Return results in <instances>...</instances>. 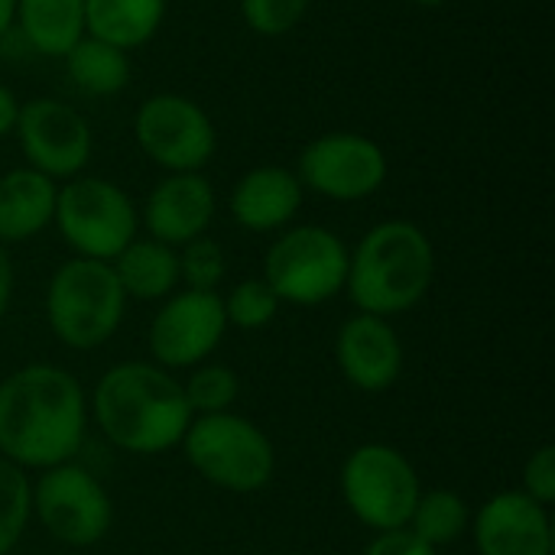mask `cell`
<instances>
[{
	"instance_id": "obj_1",
	"label": "cell",
	"mask_w": 555,
	"mask_h": 555,
	"mask_svg": "<svg viewBox=\"0 0 555 555\" xmlns=\"http://www.w3.org/2000/svg\"><path fill=\"white\" fill-rule=\"evenodd\" d=\"M85 442V393L72 374L29 364L0 384V452L20 468L65 465Z\"/></svg>"
},
{
	"instance_id": "obj_2",
	"label": "cell",
	"mask_w": 555,
	"mask_h": 555,
	"mask_svg": "<svg viewBox=\"0 0 555 555\" xmlns=\"http://www.w3.org/2000/svg\"><path fill=\"white\" fill-rule=\"evenodd\" d=\"M94 420L117 449L159 455L182 442L192 410L163 367L127 361L111 367L94 387Z\"/></svg>"
},
{
	"instance_id": "obj_3",
	"label": "cell",
	"mask_w": 555,
	"mask_h": 555,
	"mask_svg": "<svg viewBox=\"0 0 555 555\" xmlns=\"http://www.w3.org/2000/svg\"><path fill=\"white\" fill-rule=\"evenodd\" d=\"M436 254L413 221H384L371 228L348 257V293L367 315H400L420 306L433 286Z\"/></svg>"
},
{
	"instance_id": "obj_4",
	"label": "cell",
	"mask_w": 555,
	"mask_h": 555,
	"mask_svg": "<svg viewBox=\"0 0 555 555\" xmlns=\"http://www.w3.org/2000/svg\"><path fill=\"white\" fill-rule=\"evenodd\" d=\"M124 289L104 260L75 257L62 263L46 293V312L55 338L68 348L88 351L104 345L124 319Z\"/></svg>"
},
{
	"instance_id": "obj_5",
	"label": "cell",
	"mask_w": 555,
	"mask_h": 555,
	"mask_svg": "<svg viewBox=\"0 0 555 555\" xmlns=\"http://www.w3.org/2000/svg\"><path fill=\"white\" fill-rule=\"evenodd\" d=\"M182 449L205 481L234 494L267 488L276 465L270 439L250 420L231 413H208L189 423Z\"/></svg>"
},
{
	"instance_id": "obj_6",
	"label": "cell",
	"mask_w": 555,
	"mask_h": 555,
	"mask_svg": "<svg viewBox=\"0 0 555 555\" xmlns=\"http://www.w3.org/2000/svg\"><path fill=\"white\" fill-rule=\"evenodd\" d=\"M52 221L78 257L104 263L137 237V208L130 195L98 176L68 179L55 195Z\"/></svg>"
},
{
	"instance_id": "obj_7",
	"label": "cell",
	"mask_w": 555,
	"mask_h": 555,
	"mask_svg": "<svg viewBox=\"0 0 555 555\" xmlns=\"http://www.w3.org/2000/svg\"><path fill=\"white\" fill-rule=\"evenodd\" d=\"M263 280L280 302H328L348 283V247L328 228H293L267 250Z\"/></svg>"
},
{
	"instance_id": "obj_8",
	"label": "cell",
	"mask_w": 555,
	"mask_h": 555,
	"mask_svg": "<svg viewBox=\"0 0 555 555\" xmlns=\"http://www.w3.org/2000/svg\"><path fill=\"white\" fill-rule=\"evenodd\" d=\"M341 491L351 514L380 533L403 530L420 501V478L413 465L390 446H361L341 472Z\"/></svg>"
},
{
	"instance_id": "obj_9",
	"label": "cell",
	"mask_w": 555,
	"mask_h": 555,
	"mask_svg": "<svg viewBox=\"0 0 555 555\" xmlns=\"http://www.w3.org/2000/svg\"><path fill=\"white\" fill-rule=\"evenodd\" d=\"M140 150L166 172H198L215 146L218 133L202 104L185 94H150L133 120Z\"/></svg>"
},
{
	"instance_id": "obj_10",
	"label": "cell",
	"mask_w": 555,
	"mask_h": 555,
	"mask_svg": "<svg viewBox=\"0 0 555 555\" xmlns=\"http://www.w3.org/2000/svg\"><path fill=\"white\" fill-rule=\"evenodd\" d=\"M296 179L335 202H361L387 182V156L364 133H322L299 153Z\"/></svg>"
},
{
	"instance_id": "obj_11",
	"label": "cell",
	"mask_w": 555,
	"mask_h": 555,
	"mask_svg": "<svg viewBox=\"0 0 555 555\" xmlns=\"http://www.w3.org/2000/svg\"><path fill=\"white\" fill-rule=\"evenodd\" d=\"M33 507L39 524L68 546H94L111 530V498L78 465L46 468L33 491Z\"/></svg>"
},
{
	"instance_id": "obj_12",
	"label": "cell",
	"mask_w": 555,
	"mask_h": 555,
	"mask_svg": "<svg viewBox=\"0 0 555 555\" xmlns=\"http://www.w3.org/2000/svg\"><path fill=\"white\" fill-rule=\"evenodd\" d=\"M13 133L26 166L49 179H75L91 159V127L65 101L36 98L20 104Z\"/></svg>"
},
{
	"instance_id": "obj_13",
	"label": "cell",
	"mask_w": 555,
	"mask_h": 555,
	"mask_svg": "<svg viewBox=\"0 0 555 555\" xmlns=\"http://www.w3.org/2000/svg\"><path fill=\"white\" fill-rule=\"evenodd\" d=\"M224 328L228 319L218 293L185 289L172 296L153 319L150 348L163 367H192L215 351Z\"/></svg>"
},
{
	"instance_id": "obj_14",
	"label": "cell",
	"mask_w": 555,
	"mask_h": 555,
	"mask_svg": "<svg viewBox=\"0 0 555 555\" xmlns=\"http://www.w3.org/2000/svg\"><path fill=\"white\" fill-rule=\"evenodd\" d=\"M341 374L367 393H380L397 384L403 371V348L393 325L380 315H354L341 325L335 341Z\"/></svg>"
},
{
	"instance_id": "obj_15",
	"label": "cell",
	"mask_w": 555,
	"mask_h": 555,
	"mask_svg": "<svg viewBox=\"0 0 555 555\" xmlns=\"http://www.w3.org/2000/svg\"><path fill=\"white\" fill-rule=\"evenodd\" d=\"M215 218V189L202 172H169L150 192L143 221L159 244H189L208 231Z\"/></svg>"
},
{
	"instance_id": "obj_16",
	"label": "cell",
	"mask_w": 555,
	"mask_h": 555,
	"mask_svg": "<svg viewBox=\"0 0 555 555\" xmlns=\"http://www.w3.org/2000/svg\"><path fill=\"white\" fill-rule=\"evenodd\" d=\"M475 543L481 555H553L546 507L524 491H504L481 507Z\"/></svg>"
},
{
	"instance_id": "obj_17",
	"label": "cell",
	"mask_w": 555,
	"mask_h": 555,
	"mask_svg": "<svg viewBox=\"0 0 555 555\" xmlns=\"http://www.w3.org/2000/svg\"><path fill=\"white\" fill-rule=\"evenodd\" d=\"M302 205V182L286 166H257L231 192V215L254 234L286 228Z\"/></svg>"
},
{
	"instance_id": "obj_18",
	"label": "cell",
	"mask_w": 555,
	"mask_h": 555,
	"mask_svg": "<svg viewBox=\"0 0 555 555\" xmlns=\"http://www.w3.org/2000/svg\"><path fill=\"white\" fill-rule=\"evenodd\" d=\"M55 179L23 166L0 176V244H20L52 224Z\"/></svg>"
},
{
	"instance_id": "obj_19",
	"label": "cell",
	"mask_w": 555,
	"mask_h": 555,
	"mask_svg": "<svg viewBox=\"0 0 555 555\" xmlns=\"http://www.w3.org/2000/svg\"><path fill=\"white\" fill-rule=\"evenodd\" d=\"M166 20V0H85V33L124 52L146 46Z\"/></svg>"
},
{
	"instance_id": "obj_20",
	"label": "cell",
	"mask_w": 555,
	"mask_h": 555,
	"mask_svg": "<svg viewBox=\"0 0 555 555\" xmlns=\"http://www.w3.org/2000/svg\"><path fill=\"white\" fill-rule=\"evenodd\" d=\"M13 23L29 49L49 59H65V52L85 36V0H16Z\"/></svg>"
},
{
	"instance_id": "obj_21",
	"label": "cell",
	"mask_w": 555,
	"mask_h": 555,
	"mask_svg": "<svg viewBox=\"0 0 555 555\" xmlns=\"http://www.w3.org/2000/svg\"><path fill=\"white\" fill-rule=\"evenodd\" d=\"M114 273L124 289V296L133 299H163L166 293L176 289L179 283V254L169 244L159 241H130L117 257H114Z\"/></svg>"
},
{
	"instance_id": "obj_22",
	"label": "cell",
	"mask_w": 555,
	"mask_h": 555,
	"mask_svg": "<svg viewBox=\"0 0 555 555\" xmlns=\"http://www.w3.org/2000/svg\"><path fill=\"white\" fill-rule=\"evenodd\" d=\"M65 72L72 78V85L81 94L91 98H107L127 88L130 81V59L124 49L94 39V36H81L68 52H65Z\"/></svg>"
},
{
	"instance_id": "obj_23",
	"label": "cell",
	"mask_w": 555,
	"mask_h": 555,
	"mask_svg": "<svg viewBox=\"0 0 555 555\" xmlns=\"http://www.w3.org/2000/svg\"><path fill=\"white\" fill-rule=\"evenodd\" d=\"M410 533L420 537L426 546H446L455 543L468 530V507L459 494L452 491H429L420 494L413 517H410Z\"/></svg>"
},
{
	"instance_id": "obj_24",
	"label": "cell",
	"mask_w": 555,
	"mask_h": 555,
	"mask_svg": "<svg viewBox=\"0 0 555 555\" xmlns=\"http://www.w3.org/2000/svg\"><path fill=\"white\" fill-rule=\"evenodd\" d=\"M33 511V488L20 465L0 459V555H7L23 537Z\"/></svg>"
},
{
	"instance_id": "obj_25",
	"label": "cell",
	"mask_w": 555,
	"mask_h": 555,
	"mask_svg": "<svg viewBox=\"0 0 555 555\" xmlns=\"http://www.w3.org/2000/svg\"><path fill=\"white\" fill-rule=\"evenodd\" d=\"M276 309H280V299L267 286V280H244L224 299V319H228V325H237V328H247V332L270 325V319L276 315Z\"/></svg>"
},
{
	"instance_id": "obj_26",
	"label": "cell",
	"mask_w": 555,
	"mask_h": 555,
	"mask_svg": "<svg viewBox=\"0 0 555 555\" xmlns=\"http://www.w3.org/2000/svg\"><path fill=\"white\" fill-rule=\"evenodd\" d=\"M237 377L231 367H221V364H211V367H202L189 377V384L182 387L185 393V403L189 410L208 416V413H228V406L237 400Z\"/></svg>"
},
{
	"instance_id": "obj_27",
	"label": "cell",
	"mask_w": 555,
	"mask_h": 555,
	"mask_svg": "<svg viewBox=\"0 0 555 555\" xmlns=\"http://www.w3.org/2000/svg\"><path fill=\"white\" fill-rule=\"evenodd\" d=\"M224 250L211 241V237H195L189 244H182L179 254V280L189 283V289L198 293H215V286L224 280Z\"/></svg>"
},
{
	"instance_id": "obj_28",
	"label": "cell",
	"mask_w": 555,
	"mask_h": 555,
	"mask_svg": "<svg viewBox=\"0 0 555 555\" xmlns=\"http://www.w3.org/2000/svg\"><path fill=\"white\" fill-rule=\"evenodd\" d=\"M309 0H241L244 23L260 36H286L306 16Z\"/></svg>"
},
{
	"instance_id": "obj_29",
	"label": "cell",
	"mask_w": 555,
	"mask_h": 555,
	"mask_svg": "<svg viewBox=\"0 0 555 555\" xmlns=\"http://www.w3.org/2000/svg\"><path fill=\"white\" fill-rule=\"evenodd\" d=\"M524 485H527V498H533L537 504L550 507L555 501V449L553 446H543L530 462H527V472H524Z\"/></svg>"
},
{
	"instance_id": "obj_30",
	"label": "cell",
	"mask_w": 555,
	"mask_h": 555,
	"mask_svg": "<svg viewBox=\"0 0 555 555\" xmlns=\"http://www.w3.org/2000/svg\"><path fill=\"white\" fill-rule=\"evenodd\" d=\"M364 555H436L433 546H426L420 537H413L410 530H393V533H380Z\"/></svg>"
},
{
	"instance_id": "obj_31",
	"label": "cell",
	"mask_w": 555,
	"mask_h": 555,
	"mask_svg": "<svg viewBox=\"0 0 555 555\" xmlns=\"http://www.w3.org/2000/svg\"><path fill=\"white\" fill-rule=\"evenodd\" d=\"M16 114H20V101H16V94H13L7 85H0V140H3L7 133H13V127H16Z\"/></svg>"
},
{
	"instance_id": "obj_32",
	"label": "cell",
	"mask_w": 555,
	"mask_h": 555,
	"mask_svg": "<svg viewBox=\"0 0 555 555\" xmlns=\"http://www.w3.org/2000/svg\"><path fill=\"white\" fill-rule=\"evenodd\" d=\"M10 293H13V263L0 244V319L7 315V306H10Z\"/></svg>"
},
{
	"instance_id": "obj_33",
	"label": "cell",
	"mask_w": 555,
	"mask_h": 555,
	"mask_svg": "<svg viewBox=\"0 0 555 555\" xmlns=\"http://www.w3.org/2000/svg\"><path fill=\"white\" fill-rule=\"evenodd\" d=\"M13 13H16V0H0V39L10 33V26H13Z\"/></svg>"
},
{
	"instance_id": "obj_34",
	"label": "cell",
	"mask_w": 555,
	"mask_h": 555,
	"mask_svg": "<svg viewBox=\"0 0 555 555\" xmlns=\"http://www.w3.org/2000/svg\"><path fill=\"white\" fill-rule=\"evenodd\" d=\"M413 3H420V7H442L446 0H413Z\"/></svg>"
}]
</instances>
